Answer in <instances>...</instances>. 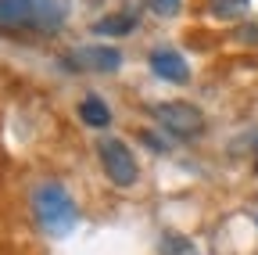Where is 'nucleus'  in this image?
<instances>
[{
  "label": "nucleus",
  "mask_w": 258,
  "mask_h": 255,
  "mask_svg": "<svg viewBox=\"0 0 258 255\" xmlns=\"http://www.w3.org/2000/svg\"><path fill=\"white\" fill-rule=\"evenodd\" d=\"M151 115L165 126L169 133H176V137H201V133H205V115L194 108V105H186V101L154 105Z\"/></svg>",
  "instance_id": "obj_4"
},
{
  "label": "nucleus",
  "mask_w": 258,
  "mask_h": 255,
  "mask_svg": "<svg viewBox=\"0 0 258 255\" xmlns=\"http://www.w3.org/2000/svg\"><path fill=\"white\" fill-rule=\"evenodd\" d=\"M79 119L86 126H93V130H104V126L111 122V108L104 105V97H97V93H90V97L79 105Z\"/></svg>",
  "instance_id": "obj_8"
},
{
  "label": "nucleus",
  "mask_w": 258,
  "mask_h": 255,
  "mask_svg": "<svg viewBox=\"0 0 258 255\" xmlns=\"http://www.w3.org/2000/svg\"><path fill=\"white\" fill-rule=\"evenodd\" d=\"M254 169H258V158H254Z\"/></svg>",
  "instance_id": "obj_13"
},
{
  "label": "nucleus",
  "mask_w": 258,
  "mask_h": 255,
  "mask_svg": "<svg viewBox=\"0 0 258 255\" xmlns=\"http://www.w3.org/2000/svg\"><path fill=\"white\" fill-rule=\"evenodd\" d=\"M140 22L137 11H122V15H111V18H101V22H93V33L97 36H125V33H133Z\"/></svg>",
  "instance_id": "obj_7"
},
{
  "label": "nucleus",
  "mask_w": 258,
  "mask_h": 255,
  "mask_svg": "<svg viewBox=\"0 0 258 255\" xmlns=\"http://www.w3.org/2000/svg\"><path fill=\"white\" fill-rule=\"evenodd\" d=\"M237 40H240V43H258V22H251V25L237 29Z\"/></svg>",
  "instance_id": "obj_12"
},
{
  "label": "nucleus",
  "mask_w": 258,
  "mask_h": 255,
  "mask_svg": "<svg viewBox=\"0 0 258 255\" xmlns=\"http://www.w3.org/2000/svg\"><path fill=\"white\" fill-rule=\"evenodd\" d=\"M244 8H247V0H212V11L222 18H237V15H244Z\"/></svg>",
  "instance_id": "obj_10"
},
{
  "label": "nucleus",
  "mask_w": 258,
  "mask_h": 255,
  "mask_svg": "<svg viewBox=\"0 0 258 255\" xmlns=\"http://www.w3.org/2000/svg\"><path fill=\"white\" fill-rule=\"evenodd\" d=\"M158 251H161V255H198V251H194V244H190L186 237H179V234H165V237H161V244H158Z\"/></svg>",
  "instance_id": "obj_9"
},
{
  "label": "nucleus",
  "mask_w": 258,
  "mask_h": 255,
  "mask_svg": "<svg viewBox=\"0 0 258 255\" xmlns=\"http://www.w3.org/2000/svg\"><path fill=\"white\" fill-rule=\"evenodd\" d=\"M32 216H36L40 230L50 237H69L79 223L76 201L69 198V190L61 183H40L32 190Z\"/></svg>",
  "instance_id": "obj_2"
},
{
  "label": "nucleus",
  "mask_w": 258,
  "mask_h": 255,
  "mask_svg": "<svg viewBox=\"0 0 258 255\" xmlns=\"http://www.w3.org/2000/svg\"><path fill=\"white\" fill-rule=\"evenodd\" d=\"M151 8H154L158 15H165V18H169V15L179 11V0H151Z\"/></svg>",
  "instance_id": "obj_11"
},
{
  "label": "nucleus",
  "mask_w": 258,
  "mask_h": 255,
  "mask_svg": "<svg viewBox=\"0 0 258 255\" xmlns=\"http://www.w3.org/2000/svg\"><path fill=\"white\" fill-rule=\"evenodd\" d=\"M151 69H154L158 79H169V83H186V79H190V69H186L183 54H176V50H169V47L151 50Z\"/></svg>",
  "instance_id": "obj_6"
},
{
  "label": "nucleus",
  "mask_w": 258,
  "mask_h": 255,
  "mask_svg": "<svg viewBox=\"0 0 258 255\" xmlns=\"http://www.w3.org/2000/svg\"><path fill=\"white\" fill-rule=\"evenodd\" d=\"M97 155H101V166H104V173L111 176L115 187H133L137 183V158L118 137H101Z\"/></svg>",
  "instance_id": "obj_3"
},
{
  "label": "nucleus",
  "mask_w": 258,
  "mask_h": 255,
  "mask_svg": "<svg viewBox=\"0 0 258 255\" xmlns=\"http://www.w3.org/2000/svg\"><path fill=\"white\" fill-rule=\"evenodd\" d=\"M69 65H76L79 72H115L122 65L118 47H104V43H90L69 54Z\"/></svg>",
  "instance_id": "obj_5"
},
{
  "label": "nucleus",
  "mask_w": 258,
  "mask_h": 255,
  "mask_svg": "<svg viewBox=\"0 0 258 255\" xmlns=\"http://www.w3.org/2000/svg\"><path fill=\"white\" fill-rule=\"evenodd\" d=\"M64 22V0H0V29L8 33H54Z\"/></svg>",
  "instance_id": "obj_1"
}]
</instances>
